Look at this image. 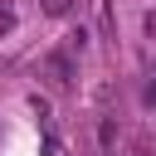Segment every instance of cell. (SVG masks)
I'll return each mask as SVG.
<instances>
[{"mask_svg":"<svg viewBox=\"0 0 156 156\" xmlns=\"http://www.w3.org/2000/svg\"><path fill=\"white\" fill-rule=\"evenodd\" d=\"M49 73H54V83H68V58L63 54H49Z\"/></svg>","mask_w":156,"mask_h":156,"instance_id":"1","label":"cell"}]
</instances>
